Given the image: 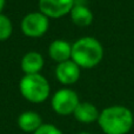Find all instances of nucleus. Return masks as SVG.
Wrapping results in <instances>:
<instances>
[{
    "mask_svg": "<svg viewBox=\"0 0 134 134\" xmlns=\"http://www.w3.org/2000/svg\"><path fill=\"white\" fill-rule=\"evenodd\" d=\"M98 124L105 134H127L134 125V115L128 107L114 105L100 112Z\"/></svg>",
    "mask_w": 134,
    "mask_h": 134,
    "instance_id": "obj_1",
    "label": "nucleus"
},
{
    "mask_svg": "<svg viewBox=\"0 0 134 134\" xmlns=\"http://www.w3.org/2000/svg\"><path fill=\"white\" fill-rule=\"evenodd\" d=\"M4 6H5V0H0V13H1Z\"/></svg>",
    "mask_w": 134,
    "mask_h": 134,
    "instance_id": "obj_15",
    "label": "nucleus"
},
{
    "mask_svg": "<svg viewBox=\"0 0 134 134\" xmlns=\"http://www.w3.org/2000/svg\"><path fill=\"white\" fill-rule=\"evenodd\" d=\"M79 102V97L74 91L69 88H63L53 95L51 105L55 113L60 115H68L74 113Z\"/></svg>",
    "mask_w": 134,
    "mask_h": 134,
    "instance_id": "obj_4",
    "label": "nucleus"
},
{
    "mask_svg": "<svg viewBox=\"0 0 134 134\" xmlns=\"http://www.w3.org/2000/svg\"><path fill=\"white\" fill-rule=\"evenodd\" d=\"M44 66V58L38 52H28L21 60V69L25 74H38Z\"/></svg>",
    "mask_w": 134,
    "mask_h": 134,
    "instance_id": "obj_10",
    "label": "nucleus"
},
{
    "mask_svg": "<svg viewBox=\"0 0 134 134\" xmlns=\"http://www.w3.org/2000/svg\"><path fill=\"white\" fill-rule=\"evenodd\" d=\"M12 34V23L6 15L0 13V40H6Z\"/></svg>",
    "mask_w": 134,
    "mask_h": 134,
    "instance_id": "obj_13",
    "label": "nucleus"
},
{
    "mask_svg": "<svg viewBox=\"0 0 134 134\" xmlns=\"http://www.w3.org/2000/svg\"><path fill=\"white\" fill-rule=\"evenodd\" d=\"M74 118L82 124H92L98 121L100 115V112L98 108L91 102H79L74 111Z\"/></svg>",
    "mask_w": 134,
    "mask_h": 134,
    "instance_id": "obj_8",
    "label": "nucleus"
},
{
    "mask_svg": "<svg viewBox=\"0 0 134 134\" xmlns=\"http://www.w3.org/2000/svg\"><path fill=\"white\" fill-rule=\"evenodd\" d=\"M48 18L41 12H32L24 16L21 21V31L30 38L42 37L48 30Z\"/></svg>",
    "mask_w": 134,
    "mask_h": 134,
    "instance_id": "obj_5",
    "label": "nucleus"
},
{
    "mask_svg": "<svg viewBox=\"0 0 134 134\" xmlns=\"http://www.w3.org/2000/svg\"><path fill=\"white\" fill-rule=\"evenodd\" d=\"M55 76L63 85H73L80 78V67L72 60L64 61L57 66Z\"/></svg>",
    "mask_w": 134,
    "mask_h": 134,
    "instance_id": "obj_7",
    "label": "nucleus"
},
{
    "mask_svg": "<svg viewBox=\"0 0 134 134\" xmlns=\"http://www.w3.org/2000/svg\"><path fill=\"white\" fill-rule=\"evenodd\" d=\"M19 88L26 100L34 104L44 102L49 95L48 81L41 74H25L20 80Z\"/></svg>",
    "mask_w": 134,
    "mask_h": 134,
    "instance_id": "obj_3",
    "label": "nucleus"
},
{
    "mask_svg": "<svg viewBox=\"0 0 134 134\" xmlns=\"http://www.w3.org/2000/svg\"><path fill=\"white\" fill-rule=\"evenodd\" d=\"M74 6V0H39V8L47 18H61L69 13Z\"/></svg>",
    "mask_w": 134,
    "mask_h": 134,
    "instance_id": "obj_6",
    "label": "nucleus"
},
{
    "mask_svg": "<svg viewBox=\"0 0 134 134\" xmlns=\"http://www.w3.org/2000/svg\"><path fill=\"white\" fill-rule=\"evenodd\" d=\"M33 134H63V132L52 124H42Z\"/></svg>",
    "mask_w": 134,
    "mask_h": 134,
    "instance_id": "obj_14",
    "label": "nucleus"
},
{
    "mask_svg": "<svg viewBox=\"0 0 134 134\" xmlns=\"http://www.w3.org/2000/svg\"><path fill=\"white\" fill-rule=\"evenodd\" d=\"M78 134H92V133H88V132H81V133H78Z\"/></svg>",
    "mask_w": 134,
    "mask_h": 134,
    "instance_id": "obj_16",
    "label": "nucleus"
},
{
    "mask_svg": "<svg viewBox=\"0 0 134 134\" xmlns=\"http://www.w3.org/2000/svg\"><path fill=\"white\" fill-rule=\"evenodd\" d=\"M48 54L54 61L59 64L69 60L72 55V45L65 40H55L49 45Z\"/></svg>",
    "mask_w": 134,
    "mask_h": 134,
    "instance_id": "obj_9",
    "label": "nucleus"
},
{
    "mask_svg": "<svg viewBox=\"0 0 134 134\" xmlns=\"http://www.w3.org/2000/svg\"><path fill=\"white\" fill-rule=\"evenodd\" d=\"M71 13V19L79 27H86L93 23V13L86 5H74Z\"/></svg>",
    "mask_w": 134,
    "mask_h": 134,
    "instance_id": "obj_12",
    "label": "nucleus"
},
{
    "mask_svg": "<svg viewBox=\"0 0 134 134\" xmlns=\"http://www.w3.org/2000/svg\"><path fill=\"white\" fill-rule=\"evenodd\" d=\"M104 57V48L95 38L85 37L72 45V61L82 68H93L99 65Z\"/></svg>",
    "mask_w": 134,
    "mask_h": 134,
    "instance_id": "obj_2",
    "label": "nucleus"
},
{
    "mask_svg": "<svg viewBox=\"0 0 134 134\" xmlns=\"http://www.w3.org/2000/svg\"><path fill=\"white\" fill-rule=\"evenodd\" d=\"M42 125V120L40 115L35 112H24L18 118V126L20 130L27 133H34Z\"/></svg>",
    "mask_w": 134,
    "mask_h": 134,
    "instance_id": "obj_11",
    "label": "nucleus"
}]
</instances>
